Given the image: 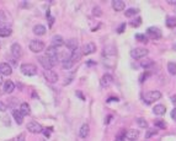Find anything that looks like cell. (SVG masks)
<instances>
[{
  "instance_id": "1",
  "label": "cell",
  "mask_w": 176,
  "mask_h": 141,
  "mask_svg": "<svg viewBox=\"0 0 176 141\" xmlns=\"http://www.w3.org/2000/svg\"><path fill=\"white\" fill-rule=\"evenodd\" d=\"M21 72L26 76H35L37 74V66L35 64H31V63H25L21 65Z\"/></svg>"
},
{
  "instance_id": "2",
  "label": "cell",
  "mask_w": 176,
  "mask_h": 141,
  "mask_svg": "<svg viewBox=\"0 0 176 141\" xmlns=\"http://www.w3.org/2000/svg\"><path fill=\"white\" fill-rule=\"evenodd\" d=\"M160 98H162V93L159 91H149L144 95V102L147 104H151Z\"/></svg>"
},
{
  "instance_id": "3",
  "label": "cell",
  "mask_w": 176,
  "mask_h": 141,
  "mask_svg": "<svg viewBox=\"0 0 176 141\" xmlns=\"http://www.w3.org/2000/svg\"><path fill=\"white\" fill-rule=\"evenodd\" d=\"M46 54H47L46 56L51 60V63L53 65H56L58 63V52H57V48L56 47H53V45L48 47L47 50H46Z\"/></svg>"
},
{
  "instance_id": "4",
  "label": "cell",
  "mask_w": 176,
  "mask_h": 141,
  "mask_svg": "<svg viewBox=\"0 0 176 141\" xmlns=\"http://www.w3.org/2000/svg\"><path fill=\"white\" fill-rule=\"evenodd\" d=\"M44 43L41 42V41H37V39H35V41H31L30 42V50L31 52H33V53H41L42 50H44Z\"/></svg>"
},
{
  "instance_id": "5",
  "label": "cell",
  "mask_w": 176,
  "mask_h": 141,
  "mask_svg": "<svg viewBox=\"0 0 176 141\" xmlns=\"http://www.w3.org/2000/svg\"><path fill=\"white\" fill-rule=\"evenodd\" d=\"M148 53H149V50L147 48H134L131 50V56L133 59H140V58L148 55Z\"/></svg>"
},
{
  "instance_id": "6",
  "label": "cell",
  "mask_w": 176,
  "mask_h": 141,
  "mask_svg": "<svg viewBox=\"0 0 176 141\" xmlns=\"http://www.w3.org/2000/svg\"><path fill=\"white\" fill-rule=\"evenodd\" d=\"M43 77L51 84H56L58 81V75L52 70H44L43 72Z\"/></svg>"
},
{
  "instance_id": "7",
  "label": "cell",
  "mask_w": 176,
  "mask_h": 141,
  "mask_svg": "<svg viewBox=\"0 0 176 141\" xmlns=\"http://www.w3.org/2000/svg\"><path fill=\"white\" fill-rule=\"evenodd\" d=\"M147 34L150 38H153V39L162 38V31H160V28L158 27H149L147 29Z\"/></svg>"
},
{
  "instance_id": "8",
  "label": "cell",
  "mask_w": 176,
  "mask_h": 141,
  "mask_svg": "<svg viewBox=\"0 0 176 141\" xmlns=\"http://www.w3.org/2000/svg\"><path fill=\"white\" fill-rule=\"evenodd\" d=\"M81 50H83V55H90V54H92V53L96 52V45H95V43L92 42L86 43V44H84V47L81 48Z\"/></svg>"
},
{
  "instance_id": "9",
  "label": "cell",
  "mask_w": 176,
  "mask_h": 141,
  "mask_svg": "<svg viewBox=\"0 0 176 141\" xmlns=\"http://www.w3.org/2000/svg\"><path fill=\"white\" fill-rule=\"evenodd\" d=\"M27 130H29L30 133H32V134H38L43 129H42V127L37 122H30L29 124H27Z\"/></svg>"
},
{
  "instance_id": "10",
  "label": "cell",
  "mask_w": 176,
  "mask_h": 141,
  "mask_svg": "<svg viewBox=\"0 0 176 141\" xmlns=\"http://www.w3.org/2000/svg\"><path fill=\"white\" fill-rule=\"evenodd\" d=\"M11 54L14 56L15 59H20L22 56V48L19 43H14L11 45Z\"/></svg>"
},
{
  "instance_id": "11",
  "label": "cell",
  "mask_w": 176,
  "mask_h": 141,
  "mask_svg": "<svg viewBox=\"0 0 176 141\" xmlns=\"http://www.w3.org/2000/svg\"><path fill=\"white\" fill-rule=\"evenodd\" d=\"M13 72V68L9 63H1L0 64V74L5 75V76H10Z\"/></svg>"
},
{
  "instance_id": "12",
  "label": "cell",
  "mask_w": 176,
  "mask_h": 141,
  "mask_svg": "<svg viewBox=\"0 0 176 141\" xmlns=\"http://www.w3.org/2000/svg\"><path fill=\"white\" fill-rule=\"evenodd\" d=\"M38 61H40V64L44 68V70H52L53 64L51 63V60L47 56H38Z\"/></svg>"
},
{
  "instance_id": "13",
  "label": "cell",
  "mask_w": 176,
  "mask_h": 141,
  "mask_svg": "<svg viewBox=\"0 0 176 141\" xmlns=\"http://www.w3.org/2000/svg\"><path fill=\"white\" fill-rule=\"evenodd\" d=\"M139 138V131L135 130V129H131V130H127L126 133V139L129 141H135Z\"/></svg>"
},
{
  "instance_id": "14",
  "label": "cell",
  "mask_w": 176,
  "mask_h": 141,
  "mask_svg": "<svg viewBox=\"0 0 176 141\" xmlns=\"http://www.w3.org/2000/svg\"><path fill=\"white\" fill-rule=\"evenodd\" d=\"M112 81H113V77L110 75V74H105L102 77H101V86L102 87H107V86H110V85L112 84Z\"/></svg>"
},
{
  "instance_id": "15",
  "label": "cell",
  "mask_w": 176,
  "mask_h": 141,
  "mask_svg": "<svg viewBox=\"0 0 176 141\" xmlns=\"http://www.w3.org/2000/svg\"><path fill=\"white\" fill-rule=\"evenodd\" d=\"M65 45H67V48H69V49L73 52V50L79 48V42H78L75 38H69V39H67Z\"/></svg>"
},
{
  "instance_id": "16",
  "label": "cell",
  "mask_w": 176,
  "mask_h": 141,
  "mask_svg": "<svg viewBox=\"0 0 176 141\" xmlns=\"http://www.w3.org/2000/svg\"><path fill=\"white\" fill-rule=\"evenodd\" d=\"M112 8H113L115 11H122L126 8V4L122 0H113L112 1Z\"/></svg>"
},
{
  "instance_id": "17",
  "label": "cell",
  "mask_w": 176,
  "mask_h": 141,
  "mask_svg": "<svg viewBox=\"0 0 176 141\" xmlns=\"http://www.w3.org/2000/svg\"><path fill=\"white\" fill-rule=\"evenodd\" d=\"M89 133H90V127H89L88 124H83L80 127V130H79V136L85 139V138L89 136Z\"/></svg>"
},
{
  "instance_id": "18",
  "label": "cell",
  "mask_w": 176,
  "mask_h": 141,
  "mask_svg": "<svg viewBox=\"0 0 176 141\" xmlns=\"http://www.w3.org/2000/svg\"><path fill=\"white\" fill-rule=\"evenodd\" d=\"M13 117H14L15 122L20 125V124H22L24 123V114L20 112V111H17V109H14L13 111Z\"/></svg>"
},
{
  "instance_id": "19",
  "label": "cell",
  "mask_w": 176,
  "mask_h": 141,
  "mask_svg": "<svg viewBox=\"0 0 176 141\" xmlns=\"http://www.w3.org/2000/svg\"><path fill=\"white\" fill-rule=\"evenodd\" d=\"M83 56V50H81V48H78V49H75L72 52V55H70V59H72V61L75 63V61H78V60H80V58Z\"/></svg>"
},
{
  "instance_id": "20",
  "label": "cell",
  "mask_w": 176,
  "mask_h": 141,
  "mask_svg": "<svg viewBox=\"0 0 176 141\" xmlns=\"http://www.w3.org/2000/svg\"><path fill=\"white\" fill-rule=\"evenodd\" d=\"M15 90V85L11 80H8L4 82V92L5 93H11Z\"/></svg>"
},
{
  "instance_id": "21",
  "label": "cell",
  "mask_w": 176,
  "mask_h": 141,
  "mask_svg": "<svg viewBox=\"0 0 176 141\" xmlns=\"http://www.w3.org/2000/svg\"><path fill=\"white\" fill-rule=\"evenodd\" d=\"M153 112H154V114H157V115H162V114H165V112H166V107L164 104H157L153 108Z\"/></svg>"
},
{
  "instance_id": "22",
  "label": "cell",
  "mask_w": 176,
  "mask_h": 141,
  "mask_svg": "<svg viewBox=\"0 0 176 141\" xmlns=\"http://www.w3.org/2000/svg\"><path fill=\"white\" fill-rule=\"evenodd\" d=\"M64 44V39H63V37L62 36H54L53 38H52V45L53 47H60V45H63Z\"/></svg>"
},
{
  "instance_id": "23",
  "label": "cell",
  "mask_w": 176,
  "mask_h": 141,
  "mask_svg": "<svg viewBox=\"0 0 176 141\" xmlns=\"http://www.w3.org/2000/svg\"><path fill=\"white\" fill-rule=\"evenodd\" d=\"M33 33L37 34V36H43L44 33H46V27H44L43 25H36L33 27Z\"/></svg>"
},
{
  "instance_id": "24",
  "label": "cell",
  "mask_w": 176,
  "mask_h": 141,
  "mask_svg": "<svg viewBox=\"0 0 176 141\" xmlns=\"http://www.w3.org/2000/svg\"><path fill=\"white\" fill-rule=\"evenodd\" d=\"M20 112L22 113L24 115H30V113H31V108H30L29 103H26V102L21 103V106H20Z\"/></svg>"
},
{
  "instance_id": "25",
  "label": "cell",
  "mask_w": 176,
  "mask_h": 141,
  "mask_svg": "<svg viewBox=\"0 0 176 141\" xmlns=\"http://www.w3.org/2000/svg\"><path fill=\"white\" fill-rule=\"evenodd\" d=\"M74 65V63L72 61V59L70 58H65L63 61H62V66H63V69H65V70H69V69H72Z\"/></svg>"
},
{
  "instance_id": "26",
  "label": "cell",
  "mask_w": 176,
  "mask_h": 141,
  "mask_svg": "<svg viewBox=\"0 0 176 141\" xmlns=\"http://www.w3.org/2000/svg\"><path fill=\"white\" fill-rule=\"evenodd\" d=\"M165 25L166 27L169 28H175L176 27V17H173V16H169L165 21Z\"/></svg>"
},
{
  "instance_id": "27",
  "label": "cell",
  "mask_w": 176,
  "mask_h": 141,
  "mask_svg": "<svg viewBox=\"0 0 176 141\" xmlns=\"http://www.w3.org/2000/svg\"><path fill=\"white\" fill-rule=\"evenodd\" d=\"M11 28L8 27V26H4V27H0V37H8L11 34Z\"/></svg>"
},
{
  "instance_id": "28",
  "label": "cell",
  "mask_w": 176,
  "mask_h": 141,
  "mask_svg": "<svg viewBox=\"0 0 176 141\" xmlns=\"http://www.w3.org/2000/svg\"><path fill=\"white\" fill-rule=\"evenodd\" d=\"M8 24V15L5 11H0V27L6 26Z\"/></svg>"
},
{
  "instance_id": "29",
  "label": "cell",
  "mask_w": 176,
  "mask_h": 141,
  "mask_svg": "<svg viewBox=\"0 0 176 141\" xmlns=\"http://www.w3.org/2000/svg\"><path fill=\"white\" fill-rule=\"evenodd\" d=\"M139 13V9H135V8H129V9H127L126 10V16L127 17H132V16H135V15Z\"/></svg>"
},
{
  "instance_id": "30",
  "label": "cell",
  "mask_w": 176,
  "mask_h": 141,
  "mask_svg": "<svg viewBox=\"0 0 176 141\" xmlns=\"http://www.w3.org/2000/svg\"><path fill=\"white\" fill-rule=\"evenodd\" d=\"M153 64H154V63H153V60H150V59H147V58H146V59H144V60H142V61H140V66H142V68H151V66H153Z\"/></svg>"
},
{
  "instance_id": "31",
  "label": "cell",
  "mask_w": 176,
  "mask_h": 141,
  "mask_svg": "<svg viewBox=\"0 0 176 141\" xmlns=\"http://www.w3.org/2000/svg\"><path fill=\"white\" fill-rule=\"evenodd\" d=\"M168 71H169L171 75H176V64L175 63L170 61V63L168 64Z\"/></svg>"
},
{
  "instance_id": "32",
  "label": "cell",
  "mask_w": 176,
  "mask_h": 141,
  "mask_svg": "<svg viewBox=\"0 0 176 141\" xmlns=\"http://www.w3.org/2000/svg\"><path fill=\"white\" fill-rule=\"evenodd\" d=\"M137 124L139 125L140 128H148V123L146 119H143V118H137Z\"/></svg>"
},
{
  "instance_id": "33",
  "label": "cell",
  "mask_w": 176,
  "mask_h": 141,
  "mask_svg": "<svg viewBox=\"0 0 176 141\" xmlns=\"http://www.w3.org/2000/svg\"><path fill=\"white\" fill-rule=\"evenodd\" d=\"M154 125H155V127H159L160 129H165V128H166L165 122H164V120H162V119H158V120H155V122H154Z\"/></svg>"
},
{
  "instance_id": "34",
  "label": "cell",
  "mask_w": 176,
  "mask_h": 141,
  "mask_svg": "<svg viewBox=\"0 0 176 141\" xmlns=\"http://www.w3.org/2000/svg\"><path fill=\"white\" fill-rule=\"evenodd\" d=\"M135 39L139 41V42H147V37L144 34H135Z\"/></svg>"
},
{
  "instance_id": "35",
  "label": "cell",
  "mask_w": 176,
  "mask_h": 141,
  "mask_svg": "<svg viewBox=\"0 0 176 141\" xmlns=\"http://www.w3.org/2000/svg\"><path fill=\"white\" fill-rule=\"evenodd\" d=\"M140 24H142V20H140V17H138L137 20H133L132 22H131V25H132L133 27H138Z\"/></svg>"
},
{
  "instance_id": "36",
  "label": "cell",
  "mask_w": 176,
  "mask_h": 141,
  "mask_svg": "<svg viewBox=\"0 0 176 141\" xmlns=\"http://www.w3.org/2000/svg\"><path fill=\"white\" fill-rule=\"evenodd\" d=\"M154 134H157V129H150V130H148V133L146 134V138H151Z\"/></svg>"
},
{
  "instance_id": "37",
  "label": "cell",
  "mask_w": 176,
  "mask_h": 141,
  "mask_svg": "<svg viewBox=\"0 0 176 141\" xmlns=\"http://www.w3.org/2000/svg\"><path fill=\"white\" fill-rule=\"evenodd\" d=\"M6 109H8V106H6L4 102L0 101V112H5Z\"/></svg>"
},
{
  "instance_id": "38",
  "label": "cell",
  "mask_w": 176,
  "mask_h": 141,
  "mask_svg": "<svg viewBox=\"0 0 176 141\" xmlns=\"http://www.w3.org/2000/svg\"><path fill=\"white\" fill-rule=\"evenodd\" d=\"M92 14L96 15V16H101V10H100V8H94Z\"/></svg>"
},
{
  "instance_id": "39",
  "label": "cell",
  "mask_w": 176,
  "mask_h": 141,
  "mask_svg": "<svg viewBox=\"0 0 176 141\" xmlns=\"http://www.w3.org/2000/svg\"><path fill=\"white\" fill-rule=\"evenodd\" d=\"M124 28H126V24H122V25L119 26V28L117 29V32L118 33H122V32L124 31Z\"/></svg>"
},
{
  "instance_id": "40",
  "label": "cell",
  "mask_w": 176,
  "mask_h": 141,
  "mask_svg": "<svg viewBox=\"0 0 176 141\" xmlns=\"http://www.w3.org/2000/svg\"><path fill=\"white\" fill-rule=\"evenodd\" d=\"M171 118H173V119L176 122V107L173 109V111H171Z\"/></svg>"
},
{
  "instance_id": "41",
  "label": "cell",
  "mask_w": 176,
  "mask_h": 141,
  "mask_svg": "<svg viewBox=\"0 0 176 141\" xmlns=\"http://www.w3.org/2000/svg\"><path fill=\"white\" fill-rule=\"evenodd\" d=\"M17 141H26V140H25V136H24V134H21V135H19V136H17Z\"/></svg>"
},
{
  "instance_id": "42",
  "label": "cell",
  "mask_w": 176,
  "mask_h": 141,
  "mask_svg": "<svg viewBox=\"0 0 176 141\" xmlns=\"http://www.w3.org/2000/svg\"><path fill=\"white\" fill-rule=\"evenodd\" d=\"M76 95H78V96H79V97H80V98H81V99H85V97L83 96V93H81L80 91H76Z\"/></svg>"
},
{
  "instance_id": "43",
  "label": "cell",
  "mask_w": 176,
  "mask_h": 141,
  "mask_svg": "<svg viewBox=\"0 0 176 141\" xmlns=\"http://www.w3.org/2000/svg\"><path fill=\"white\" fill-rule=\"evenodd\" d=\"M171 102L175 104V107H176V95H174V96L171 97Z\"/></svg>"
},
{
  "instance_id": "44",
  "label": "cell",
  "mask_w": 176,
  "mask_h": 141,
  "mask_svg": "<svg viewBox=\"0 0 176 141\" xmlns=\"http://www.w3.org/2000/svg\"><path fill=\"white\" fill-rule=\"evenodd\" d=\"M168 3H169L170 5H176V0H169Z\"/></svg>"
},
{
  "instance_id": "45",
  "label": "cell",
  "mask_w": 176,
  "mask_h": 141,
  "mask_svg": "<svg viewBox=\"0 0 176 141\" xmlns=\"http://www.w3.org/2000/svg\"><path fill=\"white\" fill-rule=\"evenodd\" d=\"M111 101H118V98L117 97H111V98L107 99V102H111Z\"/></svg>"
},
{
  "instance_id": "46",
  "label": "cell",
  "mask_w": 176,
  "mask_h": 141,
  "mask_svg": "<svg viewBox=\"0 0 176 141\" xmlns=\"http://www.w3.org/2000/svg\"><path fill=\"white\" fill-rule=\"evenodd\" d=\"M44 135H46L47 138H49V131H47V130H44Z\"/></svg>"
},
{
  "instance_id": "47",
  "label": "cell",
  "mask_w": 176,
  "mask_h": 141,
  "mask_svg": "<svg viewBox=\"0 0 176 141\" xmlns=\"http://www.w3.org/2000/svg\"><path fill=\"white\" fill-rule=\"evenodd\" d=\"M3 84V77H1V74H0V86Z\"/></svg>"
},
{
  "instance_id": "48",
  "label": "cell",
  "mask_w": 176,
  "mask_h": 141,
  "mask_svg": "<svg viewBox=\"0 0 176 141\" xmlns=\"http://www.w3.org/2000/svg\"><path fill=\"white\" fill-rule=\"evenodd\" d=\"M0 47H1V43H0Z\"/></svg>"
}]
</instances>
